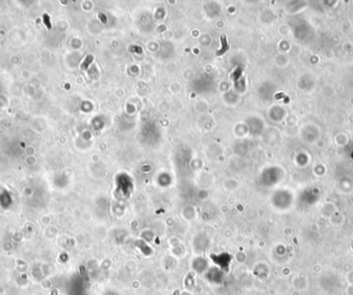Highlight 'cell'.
I'll list each match as a JSON object with an SVG mask.
<instances>
[{"label":"cell","mask_w":353,"mask_h":295,"mask_svg":"<svg viewBox=\"0 0 353 295\" xmlns=\"http://www.w3.org/2000/svg\"><path fill=\"white\" fill-rule=\"evenodd\" d=\"M241 72H242V71H241V68H238V70H236V76H233V79H234V80H236V79L238 78V76H240V74H241Z\"/></svg>","instance_id":"3957f363"},{"label":"cell","mask_w":353,"mask_h":295,"mask_svg":"<svg viewBox=\"0 0 353 295\" xmlns=\"http://www.w3.org/2000/svg\"><path fill=\"white\" fill-rule=\"evenodd\" d=\"M92 60H93V56H92V55H90V56H88L86 58V60L84 61V62H83V64H82V68L83 69H86L87 67L89 66V64L90 63L92 62Z\"/></svg>","instance_id":"7a4b0ae2"},{"label":"cell","mask_w":353,"mask_h":295,"mask_svg":"<svg viewBox=\"0 0 353 295\" xmlns=\"http://www.w3.org/2000/svg\"><path fill=\"white\" fill-rule=\"evenodd\" d=\"M221 43H222L221 50L217 52V55H219V56H220V55H223L224 53H225L226 51L229 49V45H228V43H227V40H226L225 35H222V36H221Z\"/></svg>","instance_id":"6da1fadb"}]
</instances>
